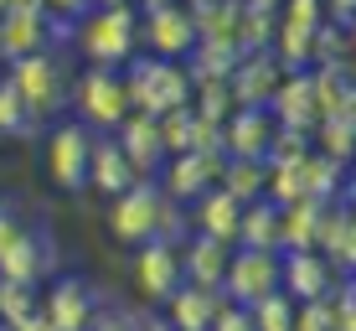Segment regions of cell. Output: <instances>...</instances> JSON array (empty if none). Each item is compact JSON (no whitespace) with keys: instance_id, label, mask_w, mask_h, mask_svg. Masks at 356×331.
I'll return each mask as SVG.
<instances>
[{"instance_id":"cell-1","label":"cell","mask_w":356,"mask_h":331,"mask_svg":"<svg viewBox=\"0 0 356 331\" xmlns=\"http://www.w3.org/2000/svg\"><path fill=\"white\" fill-rule=\"evenodd\" d=\"M124 88H129V109L134 114H170V109H186L196 99V78L186 63L176 57H155V52H134L124 68Z\"/></svg>"},{"instance_id":"cell-2","label":"cell","mask_w":356,"mask_h":331,"mask_svg":"<svg viewBox=\"0 0 356 331\" xmlns=\"http://www.w3.org/2000/svg\"><path fill=\"white\" fill-rule=\"evenodd\" d=\"M67 31L88 68H124L140 52V16H134V6H93Z\"/></svg>"},{"instance_id":"cell-3","label":"cell","mask_w":356,"mask_h":331,"mask_svg":"<svg viewBox=\"0 0 356 331\" xmlns=\"http://www.w3.org/2000/svg\"><path fill=\"white\" fill-rule=\"evenodd\" d=\"M170 223L181 228V213H170V197L161 192V181H134L129 192L108 197V233L124 249H140L150 238H170Z\"/></svg>"},{"instance_id":"cell-4","label":"cell","mask_w":356,"mask_h":331,"mask_svg":"<svg viewBox=\"0 0 356 331\" xmlns=\"http://www.w3.org/2000/svg\"><path fill=\"white\" fill-rule=\"evenodd\" d=\"M67 104L78 114V125H88L93 134H114L129 119V88L119 68H83V78L67 88Z\"/></svg>"},{"instance_id":"cell-5","label":"cell","mask_w":356,"mask_h":331,"mask_svg":"<svg viewBox=\"0 0 356 331\" xmlns=\"http://www.w3.org/2000/svg\"><path fill=\"white\" fill-rule=\"evenodd\" d=\"M6 78H10V88L21 93V104H26V114L36 125H47V119L67 104V88H72L63 63L52 57V47H47V52H31V57H16Z\"/></svg>"},{"instance_id":"cell-6","label":"cell","mask_w":356,"mask_h":331,"mask_svg":"<svg viewBox=\"0 0 356 331\" xmlns=\"http://www.w3.org/2000/svg\"><path fill=\"white\" fill-rule=\"evenodd\" d=\"M93 140L98 134L88 125H78V119L52 125V134H47V176H52V187H63V192H83L88 187Z\"/></svg>"},{"instance_id":"cell-7","label":"cell","mask_w":356,"mask_h":331,"mask_svg":"<svg viewBox=\"0 0 356 331\" xmlns=\"http://www.w3.org/2000/svg\"><path fill=\"white\" fill-rule=\"evenodd\" d=\"M196 42H202V26H196V10L181 6V0H170V6H155L150 16H145L140 26V47L155 57H176V63H186L196 52Z\"/></svg>"},{"instance_id":"cell-8","label":"cell","mask_w":356,"mask_h":331,"mask_svg":"<svg viewBox=\"0 0 356 331\" xmlns=\"http://www.w3.org/2000/svg\"><path fill=\"white\" fill-rule=\"evenodd\" d=\"M279 269H284V254H279V249H232L222 295L232 305H253V300L274 295V290H279Z\"/></svg>"},{"instance_id":"cell-9","label":"cell","mask_w":356,"mask_h":331,"mask_svg":"<svg viewBox=\"0 0 356 331\" xmlns=\"http://www.w3.org/2000/svg\"><path fill=\"white\" fill-rule=\"evenodd\" d=\"M129 269H134V290H140L150 305H165L181 285H186V275H181V243H170V238L140 243Z\"/></svg>"},{"instance_id":"cell-10","label":"cell","mask_w":356,"mask_h":331,"mask_svg":"<svg viewBox=\"0 0 356 331\" xmlns=\"http://www.w3.org/2000/svg\"><path fill=\"white\" fill-rule=\"evenodd\" d=\"M98 311H104V305H98L88 279H78V275L47 279V290H42V321L52 331H88Z\"/></svg>"},{"instance_id":"cell-11","label":"cell","mask_w":356,"mask_h":331,"mask_svg":"<svg viewBox=\"0 0 356 331\" xmlns=\"http://www.w3.org/2000/svg\"><path fill=\"white\" fill-rule=\"evenodd\" d=\"M222 161H227L222 151H176V155L161 166V176H155V181H161V192H165L170 202H196L202 192L217 187Z\"/></svg>"},{"instance_id":"cell-12","label":"cell","mask_w":356,"mask_h":331,"mask_svg":"<svg viewBox=\"0 0 356 331\" xmlns=\"http://www.w3.org/2000/svg\"><path fill=\"white\" fill-rule=\"evenodd\" d=\"M279 290H284L289 300H300V305L330 300V295H336V264H330V254H321V249H289L284 269H279Z\"/></svg>"},{"instance_id":"cell-13","label":"cell","mask_w":356,"mask_h":331,"mask_svg":"<svg viewBox=\"0 0 356 331\" xmlns=\"http://www.w3.org/2000/svg\"><path fill=\"white\" fill-rule=\"evenodd\" d=\"M57 269V238L47 228H26L6 254H0V279H16V285H36L42 290Z\"/></svg>"},{"instance_id":"cell-14","label":"cell","mask_w":356,"mask_h":331,"mask_svg":"<svg viewBox=\"0 0 356 331\" xmlns=\"http://www.w3.org/2000/svg\"><path fill=\"white\" fill-rule=\"evenodd\" d=\"M52 31H63L42 6H10L0 10V57L16 63V57H31V52H47Z\"/></svg>"},{"instance_id":"cell-15","label":"cell","mask_w":356,"mask_h":331,"mask_svg":"<svg viewBox=\"0 0 356 331\" xmlns=\"http://www.w3.org/2000/svg\"><path fill=\"white\" fill-rule=\"evenodd\" d=\"M279 83H284V68H279L274 52H243L227 72V88L238 99V109H268Z\"/></svg>"},{"instance_id":"cell-16","label":"cell","mask_w":356,"mask_h":331,"mask_svg":"<svg viewBox=\"0 0 356 331\" xmlns=\"http://www.w3.org/2000/svg\"><path fill=\"white\" fill-rule=\"evenodd\" d=\"M279 119L268 109H232V119L222 125V155H248V161H268L279 140Z\"/></svg>"},{"instance_id":"cell-17","label":"cell","mask_w":356,"mask_h":331,"mask_svg":"<svg viewBox=\"0 0 356 331\" xmlns=\"http://www.w3.org/2000/svg\"><path fill=\"white\" fill-rule=\"evenodd\" d=\"M114 140H119V151L129 155V166L140 171V176H161V166L170 161V145H165V134H161V119L155 114H134L129 109V119L114 130Z\"/></svg>"},{"instance_id":"cell-18","label":"cell","mask_w":356,"mask_h":331,"mask_svg":"<svg viewBox=\"0 0 356 331\" xmlns=\"http://www.w3.org/2000/svg\"><path fill=\"white\" fill-rule=\"evenodd\" d=\"M227 305L222 290H207V285H181L161 311H165V326L170 331H212L217 311Z\"/></svg>"},{"instance_id":"cell-19","label":"cell","mask_w":356,"mask_h":331,"mask_svg":"<svg viewBox=\"0 0 356 331\" xmlns=\"http://www.w3.org/2000/svg\"><path fill=\"white\" fill-rule=\"evenodd\" d=\"M134 181H150V176H140V171L129 166V155L119 151L114 134H98L93 140V161H88V187L104 192V197H119V192H129Z\"/></svg>"},{"instance_id":"cell-20","label":"cell","mask_w":356,"mask_h":331,"mask_svg":"<svg viewBox=\"0 0 356 331\" xmlns=\"http://www.w3.org/2000/svg\"><path fill=\"white\" fill-rule=\"evenodd\" d=\"M191 228L202 233V238H217V243H232L238 249V228H243V202L232 197V192L212 187L196 197V213H191Z\"/></svg>"},{"instance_id":"cell-21","label":"cell","mask_w":356,"mask_h":331,"mask_svg":"<svg viewBox=\"0 0 356 331\" xmlns=\"http://www.w3.org/2000/svg\"><path fill=\"white\" fill-rule=\"evenodd\" d=\"M227 264H232V243L202 238V233H196L191 243H181V275H186V285L222 290V279H227Z\"/></svg>"},{"instance_id":"cell-22","label":"cell","mask_w":356,"mask_h":331,"mask_svg":"<svg viewBox=\"0 0 356 331\" xmlns=\"http://www.w3.org/2000/svg\"><path fill=\"white\" fill-rule=\"evenodd\" d=\"M217 187L232 192L243 207L248 202H259L264 192H268V161H248V155H227L222 161V176H217Z\"/></svg>"},{"instance_id":"cell-23","label":"cell","mask_w":356,"mask_h":331,"mask_svg":"<svg viewBox=\"0 0 356 331\" xmlns=\"http://www.w3.org/2000/svg\"><path fill=\"white\" fill-rule=\"evenodd\" d=\"M238 249H279V202H248L238 228Z\"/></svg>"},{"instance_id":"cell-24","label":"cell","mask_w":356,"mask_h":331,"mask_svg":"<svg viewBox=\"0 0 356 331\" xmlns=\"http://www.w3.org/2000/svg\"><path fill=\"white\" fill-rule=\"evenodd\" d=\"M31 316H42V290L0 279V326H21V321H31Z\"/></svg>"},{"instance_id":"cell-25","label":"cell","mask_w":356,"mask_h":331,"mask_svg":"<svg viewBox=\"0 0 356 331\" xmlns=\"http://www.w3.org/2000/svg\"><path fill=\"white\" fill-rule=\"evenodd\" d=\"M248 316H253V331H294L300 300H289L284 290H274V295L253 300V305H248Z\"/></svg>"},{"instance_id":"cell-26","label":"cell","mask_w":356,"mask_h":331,"mask_svg":"<svg viewBox=\"0 0 356 331\" xmlns=\"http://www.w3.org/2000/svg\"><path fill=\"white\" fill-rule=\"evenodd\" d=\"M42 125L26 114V104H21V93L10 88V78H0V140H26L36 134Z\"/></svg>"},{"instance_id":"cell-27","label":"cell","mask_w":356,"mask_h":331,"mask_svg":"<svg viewBox=\"0 0 356 331\" xmlns=\"http://www.w3.org/2000/svg\"><path fill=\"white\" fill-rule=\"evenodd\" d=\"M336 316H341V300H310L300 305V316H294V331H336Z\"/></svg>"},{"instance_id":"cell-28","label":"cell","mask_w":356,"mask_h":331,"mask_svg":"<svg viewBox=\"0 0 356 331\" xmlns=\"http://www.w3.org/2000/svg\"><path fill=\"white\" fill-rule=\"evenodd\" d=\"M31 223H26V213H21V202H10V197H0V254L10 249V243L21 238Z\"/></svg>"},{"instance_id":"cell-29","label":"cell","mask_w":356,"mask_h":331,"mask_svg":"<svg viewBox=\"0 0 356 331\" xmlns=\"http://www.w3.org/2000/svg\"><path fill=\"white\" fill-rule=\"evenodd\" d=\"M36 6H42L57 26H72L78 16H88V10H93V0H36Z\"/></svg>"},{"instance_id":"cell-30","label":"cell","mask_w":356,"mask_h":331,"mask_svg":"<svg viewBox=\"0 0 356 331\" xmlns=\"http://www.w3.org/2000/svg\"><path fill=\"white\" fill-rule=\"evenodd\" d=\"M212 331H253V316H248V305H222L217 311V321H212Z\"/></svg>"},{"instance_id":"cell-31","label":"cell","mask_w":356,"mask_h":331,"mask_svg":"<svg viewBox=\"0 0 356 331\" xmlns=\"http://www.w3.org/2000/svg\"><path fill=\"white\" fill-rule=\"evenodd\" d=\"M88 331H140V326H134L129 316H119V311H98Z\"/></svg>"},{"instance_id":"cell-32","label":"cell","mask_w":356,"mask_h":331,"mask_svg":"<svg viewBox=\"0 0 356 331\" xmlns=\"http://www.w3.org/2000/svg\"><path fill=\"white\" fill-rule=\"evenodd\" d=\"M325 21H356V0H325Z\"/></svg>"},{"instance_id":"cell-33","label":"cell","mask_w":356,"mask_h":331,"mask_svg":"<svg viewBox=\"0 0 356 331\" xmlns=\"http://www.w3.org/2000/svg\"><path fill=\"white\" fill-rule=\"evenodd\" d=\"M336 331H356V300L341 295V316H336Z\"/></svg>"},{"instance_id":"cell-34","label":"cell","mask_w":356,"mask_h":331,"mask_svg":"<svg viewBox=\"0 0 356 331\" xmlns=\"http://www.w3.org/2000/svg\"><path fill=\"white\" fill-rule=\"evenodd\" d=\"M10 331H52V326H47L42 316H31V321H21V326H10Z\"/></svg>"},{"instance_id":"cell-35","label":"cell","mask_w":356,"mask_h":331,"mask_svg":"<svg viewBox=\"0 0 356 331\" xmlns=\"http://www.w3.org/2000/svg\"><path fill=\"white\" fill-rule=\"evenodd\" d=\"M248 6H259V10H274V6H284V0H248Z\"/></svg>"},{"instance_id":"cell-36","label":"cell","mask_w":356,"mask_h":331,"mask_svg":"<svg viewBox=\"0 0 356 331\" xmlns=\"http://www.w3.org/2000/svg\"><path fill=\"white\" fill-rule=\"evenodd\" d=\"M140 331H170V326L165 321H150V326H140Z\"/></svg>"},{"instance_id":"cell-37","label":"cell","mask_w":356,"mask_h":331,"mask_svg":"<svg viewBox=\"0 0 356 331\" xmlns=\"http://www.w3.org/2000/svg\"><path fill=\"white\" fill-rule=\"evenodd\" d=\"M140 6H145V10H155V6H170V0H140Z\"/></svg>"},{"instance_id":"cell-38","label":"cell","mask_w":356,"mask_h":331,"mask_svg":"<svg viewBox=\"0 0 356 331\" xmlns=\"http://www.w3.org/2000/svg\"><path fill=\"white\" fill-rule=\"evenodd\" d=\"M93 6H129V0H93Z\"/></svg>"},{"instance_id":"cell-39","label":"cell","mask_w":356,"mask_h":331,"mask_svg":"<svg viewBox=\"0 0 356 331\" xmlns=\"http://www.w3.org/2000/svg\"><path fill=\"white\" fill-rule=\"evenodd\" d=\"M10 6H16V0H0V10H10Z\"/></svg>"},{"instance_id":"cell-40","label":"cell","mask_w":356,"mask_h":331,"mask_svg":"<svg viewBox=\"0 0 356 331\" xmlns=\"http://www.w3.org/2000/svg\"><path fill=\"white\" fill-rule=\"evenodd\" d=\"M346 295H351V300H356V290H346Z\"/></svg>"},{"instance_id":"cell-41","label":"cell","mask_w":356,"mask_h":331,"mask_svg":"<svg viewBox=\"0 0 356 331\" xmlns=\"http://www.w3.org/2000/svg\"><path fill=\"white\" fill-rule=\"evenodd\" d=\"M0 331H10V326H0Z\"/></svg>"}]
</instances>
